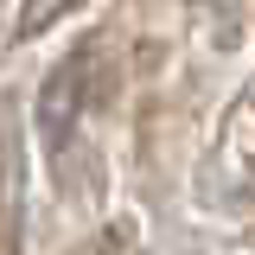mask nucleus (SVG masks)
I'll use <instances>...</instances> for the list:
<instances>
[{"instance_id": "f257e3e1", "label": "nucleus", "mask_w": 255, "mask_h": 255, "mask_svg": "<svg viewBox=\"0 0 255 255\" xmlns=\"http://www.w3.org/2000/svg\"><path fill=\"white\" fill-rule=\"evenodd\" d=\"M90 83H96V45H77V51L45 77V90H38V134H45L51 147H64V134L90 109Z\"/></svg>"}]
</instances>
